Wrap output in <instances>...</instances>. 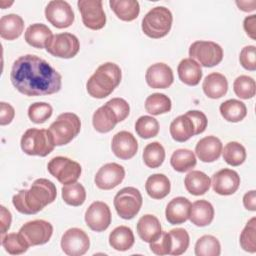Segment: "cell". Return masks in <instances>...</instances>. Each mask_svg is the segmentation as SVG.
Instances as JSON below:
<instances>
[{"mask_svg":"<svg viewBox=\"0 0 256 256\" xmlns=\"http://www.w3.org/2000/svg\"><path fill=\"white\" fill-rule=\"evenodd\" d=\"M135 238L132 230L127 226H118L109 235V244L117 251H127L134 244Z\"/></svg>","mask_w":256,"mask_h":256,"instance_id":"obj_33","label":"cell"},{"mask_svg":"<svg viewBox=\"0 0 256 256\" xmlns=\"http://www.w3.org/2000/svg\"><path fill=\"white\" fill-rule=\"evenodd\" d=\"M186 114L189 115L191 117V119L193 120V122H194L195 129H196L195 135L203 133L205 131L206 127H207V124H208V120H207L206 115L203 112L198 111V110H190V111L186 112Z\"/></svg>","mask_w":256,"mask_h":256,"instance_id":"obj_50","label":"cell"},{"mask_svg":"<svg viewBox=\"0 0 256 256\" xmlns=\"http://www.w3.org/2000/svg\"><path fill=\"white\" fill-rule=\"evenodd\" d=\"M135 131L143 139H149L155 137L159 132L158 121L151 116H141L135 123Z\"/></svg>","mask_w":256,"mask_h":256,"instance_id":"obj_42","label":"cell"},{"mask_svg":"<svg viewBox=\"0 0 256 256\" xmlns=\"http://www.w3.org/2000/svg\"><path fill=\"white\" fill-rule=\"evenodd\" d=\"M13 86L26 96L57 93L61 89V75L44 59L27 54L16 59L10 72Z\"/></svg>","mask_w":256,"mask_h":256,"instance_id":"obj_1","label":"cell"},{"mask_svg":"<svg viewBox=\"0 0 256 256\" xmlns=\"http://www.w3.org/2000/svg\"><path fill=\"white\" fill-rule=\"evenodd\" d=\"M24 29V21L17 14H7L0 19V36L6 40L20 37Z\"/></svg>","mask_w":256,"mask_h":256,"instance_id":"obj_29","label":"cell"},{"mask_svg":"<svg viewBox=\"0 0 256 256\" xmlns=\"http://www.w3.org/2000/svg\"><path fill=\"white\" fill-rule=\"evenodd\" d=\"M142 195L140 191L134 187L122 188L114 197V207L117 214L125 219L134 218L141 209Z\"/></svg>","mask_w":256,"mask_h":256,"instance_id":"obj_7","label":"cell"},{"mask_svg":"<svg viewBox=\"0 0 256 256\" xmlns=\"http://www.w3.org/2000/svg\"><path fill=\"white\" fill-rule=\"evenodd\" d=\"M109 5L116 16L123 21L135 20L140 12V5L136 0H110Z\"/></svg>","mask_w":256,"mask_h":256,"instance_id":"obj_32","label":"cell"},{"mask_svg":"<svg viewBox=\"0 0 256 256\" xmlns=\"http://www.w3.org/2000/svg\"><path fill=\"white\" fill-rule=\"evenodd\" d=\"M236 5L239 7L240 10L245 12H251L255 10L256 1H236Z\"/></svg>","mask_w":256,"mask_h":256,"instance_id":"obj_55","label":"cell"},{"mask_svg":"<svg viewBox=\"0 0 256 256\" xmlns=\"http://www.w3.org/2000/svg\"><path fill=\"white\" fill-rule=\"evenodd\" d=\"M189 56L204 67L218 65L223 59V49L213 41H195L190 45Z\"/></svg>","mask_w":256,"mask_h":256,"instance_id":"obj_9","label":"cell"},{"mask_svg":"<svg viewBox=\"0 0 256 256\" xmlns=\"http://www.w3.org/2000/svg\"><path fill=\"white\" fill-rule=\"evenodd\" d=\"M52 37V31L42 23H34L30 25L24 34L25 41L30 46L38 49L46 48Z\"/></svg>","mask_w":256,"mask_h":256,"instance_id":"obj_24","label":"cell"},{"mask_svg":"<svg viewBox=\"0 0 256 256\" xmlns=\"http://www.w3.org/2000/svg\"><path fill=\"white\" fill-rule=\"evenodd\" d=\"M15 116L14 108L6 102L0 103V124L2 126L11 123Z\"/></svg>","mask_w":256,"mask_h":256,"instance_id":"obj_51","label":"cell"},{"mask_svg":"<svg viewBox=\"0 0 256 256\" xmlns=\"http://www.w3.org/2000/svg\"><path fill=\"white\" fill-rule=\"evenodd\" d=\"M85 222L93 231H105L111 224V211L109 206L102 201L93 202L85 212Z\"/></svg>","mask_w":256,"mask_h":256,"instance_id":"obj_15","label":"cell"},{"mask_svg":"<svg viewBox=\"0 0 256 256\" xmlns=\"http://www.w3.org/2000/svg\"><path fill=\"white\" fill-rule=\"evenodd\" d=\"M222 143L216 136H206L200 139L195 147L197 157L206 163L216 161L222 153Z\"/></svg>","mask_w":256,"mask_h":256,"instance_id":"obj_20","label":"cell"},{"mask_svg":"<svg viewBox=\"0 0 256 256\" xmlns=\"http://www.w3.org/2000/svg\"><path fill=\"white\" fill-rule=\"evenodd\" d=\"M221 116L228 122H239L243 120L247 114L246 105L237 99H229L221 103L220 107Z\"/></svg>","mask_w":256,"mask_h":256,"instance_id":"obj_34","label":"cell"},{"mask_svg":"<svg viewBox=\"0 0 256 256\" xmlns=\"http://www.w3.org/2000/svg\"><path fill=\"white\" fill-rule=\"evenodd\" d=\"M147 84L154 89L168 88L174 80L172 69L165 63H155L151 65L145 75Z\"/></svg>","mask_w":256,"mask_h":256,"instance_id":"obj_19","label":"cell"},{"mask_svg":"<svg viewBox=\"0 0 256 256\" xmlns=\"http://www.w3.org/2000/svg\"><path fill=\"white\" fill-rule=\"evenodd\" d=\"M90 247V240L86 232L80 228H70L61 238L62 251L69 256L84 255Z\"/></svg>","mask_w":256,"mask_h":256,"instance_id":"obj_14","label":"cell"},{"mask_svg":"<svg viewBox=\"0 0 256 256\" xmlns=\"http://www.w3.org/2000/svg\"><path fill=\"white\" fill-rule=\"evenodd\" d=\"M19 233L30 246L43 245L50 240L53 234V226L48 221L42 219L32 220L25 223L20 228Z\"/></svg>","mask_w":256,"mask_h":256,"instance_id":"obj_13","label":"cell"},{"mask_svg":"<svg viewBox=\"0 0 256 256\" xmlns=\"http://www.w3.org/2000/svg\"><path fill=\"white\" fill-rule=\"evenodd\" d=\"M125 177V169L117 163H107L97 171L94 182L99 189L110 190L118 186Z\"/></svg>","mask_w":256,"mask_h":256,"instance_id":"obj_16","label":"cell"},{"mask_svg":"<svg viewBox=\"0 0 256 256\" xmlns=\"http://www.w3.org/2000/svg\"><path fill=\"white\" fill-rule=\"evenodd\" d=\"M77 5L85 27L100 30L105 26L106 16L101 0H79Z\"/></svg>","mask_w":256,"mask_h":256,"instance_id":"obj_11","label":"cell"},{"mask_svg":"<svg viewBox=\"0 0 256 256\" xmlns=\"http://www.w3.org/2000/svg\"><path fill=\"white\" fill-rule=\"evenodd\" d=\"M243 204L247 210H250V211L256 210V191L255 190H251L244 195Z\"/></svg>","mask_w":256,"mask_h":256,"instance_id":"obj_54","label":"cell"},{"mask_svg":"<svg viewBox=\"0 0 256 256\" xmlns=\"http://www.w3.org/2000/svg\"><path fill=\"white\" fill-rule=\"evenodd\" d=\"M57 196L55 184L45 178L36 179L30 189L20 190L12 198L16 210L22 214L32 215L54 202Z\"/></svg>","mask_w":256,"mask_h":256,"instance_id":"obj_2","label":"cell"},{"mask_svg":"<svg viewBox=\"0 0 256 256\" xmlns=\"http://www.w3.org/2000/svg\"><path fill=\"white\" fill-rule=\"evenodd\" d=\"M21 149L24 153L31 156L45 157L50 154L55 145L52 133L49 129H27L21 138Z\"/></svg>","mask_w":256,"mask_h":256,"instance_id":"obj_4","label":"cell"},{"mask_svg":"<svg viewBox=\"0 0 256 256\" xmlns=\"http://www.w3.org/2000/svg\"><path fill=\"white\" fill-rule=\"evenodd\" d=\"M62 198L64 202L71 206H80L85 202L86 191L82 184L72 183L62 187Z\"/></svg>","mask_w":256,"mask_h":256,"instance_id":"obj_40","label":"cell"},{"mask_svg":"<svg viewBox=\"0 0 256 256\" xmlns=\"http://www.w3.org/2000/svg\"><path fill=\"white\" fill-rule=\"evenodd\" d=\"M47 169L49 173L63 185L75 183L82 172L78 162L63 156L52 158L47 164Z\"/></svg>","mask_w":256,"mask_h":256,"instance_id":"obj_8","label":"cell"},{"mask_svg":"<svg viewBox=\"0 0 256 256\" xmlns=\"http://www.w3.org/2000/svg\"><path fill=\"white\" fill-rule=\"evenodd\" d=\"M239 61L243 68L249 71L256 70V54H255V46L248 45L245 46L239 55Z\"/></svg>","mask_w":256,"mask_h":256,"instance_id":"obj_48","label":"cell"},{"mask_svg":"<svg viewBox=\"0 0 256 256\" xmlns=\"http://www.w3.org/2000/svg\"><path fill=\"white\" fill-rule=\"evenodd\" d=\"M222 155L227 164L231 166H239L246 159V150L242 144L236 141H231L224 146V149H222Z\"/></svg>","mask_w":256,"mask_h":256,"instance_id":"obj_39","label":"cell"},{"mask_svg":"<svg viewBox=\"0 0 256 256\" xmlns=\"http://www.w3.org/2000/svg\"><path fill=\"white\" fill-rule=\"evenodd\" d=\"M212 187L214 192L219 195H232L234 194L240 185V176L232 169L224 168L212 176Z\"/></svg>","mask_w":256,"mask_h":256,"instance_id":"obj_17","label":"cell"},{"mask_svg":"<svg viewBox=\"0 0 256 256\" xmlns=\"http://www.w3.org/2000/svg\"><path fill=\"white\" fill-rule=\"evenodd\" d=\"M179 79L186 85L196 86L202 78L201 66L191 58H185L180 61L177 68Z\"/></svg>","mask_w":256,"mask_h":256,"instance_id":"obj_28","label":"cell"},{"mask_svg":"<svg viewBox=\"0 0 256 256\" xmlns=\"http://www.w3.org/2000/svg\"><path fill=\"white\" fill-rule=\"evenodd\" d=\"M1 244L6 252L11 255H19L26 252L29 243L20 233H9L1 237Z\"/></svg>","mask_w":256,"mask_h":256,"instance_id":"obj_37","label":"cell"},{"mask_svg":"<svg viewBox=\"0 0 256 256\" xmlns=\"http://www.w3.org/2000/svg\"><path fill=\"white\" fill-rule=\"evenodd\" d=\"M107 103L115 111L119 122H122L123 120H125L128 117L129 112H130V106L126 100H124L123 98L117 97V98H112Z\"/></svg>","mask_w":256,"mask_h":256,"instance_id":"obj_49","label":"cell"},{"mask_svg":"<svg viewBox=\"0 0 256 256\" xmlns=\"http://www.w3.org/2000/svg\"><path fill=\"white\" fill-rule=\"evenodd\" d=\"M235 94L241 99H250L255 96L256 84L255 80L247 75L238 76L233 83Z\"/></svg>","mask_w":256,"mask_h":256,"instance_id":"obj_43","label":"cell"},{"mask_svg":"<svg viewBox=\"0 0 256 256\" xmlns=\"http://www.w3.org/2000/svg\"><path fill=\"white\" fill-rule=\"evenodd\" d=\"M256 218L252 217L242 230L240 234V246L249 253H255L256 251Z\"/></svg>","mask_w":256,"mask_h":256,"instance_id":"obj_44","label":"cell"},{"mask_svg":"<svg viewBox=\"0 0 256 256\" xmlns=\"http://www.w3.org/2000/svg\"><path fill=\"white\" fill-rule=\"evenodd\" d=\"M214 218V208L207 200H197L191 204L189 219L198 227L209 225Z\"/></svg>","mask_w":256,"mask_h":256,"instance_id":"obj_26","label":"cell"},{"mask_svg":"<svg viewBox=\"0 0 256 256\" xmlns=\"http://www.w3.org/2000/svg\"><path fill=\"white\" fill-rule=\"evenodd\" d=\"M52 112L53 108L50 104L45 102H35L28 108V117L32 122L41 124L51 117Z\"/></svg>","mask_w":256,"mask_h":256,"instance_id":"obj_46","label":"cell"},{"mask_svg":"<svg viewBox=\"0 0 256 256\" xmlns=\"http://www.w3.org/2000/svg\"><path fill=\"white\" fill-rule=\"evenodd\" d=\"M186 190L195 196L205 194L211 185V179L202 171L192 170L189 172L184 179Z\"/></svg>","mask_w":256,"mask_h":256,"instance_id":"obj_30","label":"cell"},{"mask_svg":"<svg viewBox=\"0 0 256 256\" xmlns=\"http://www.w3.org/2000/svg\"><path fill=\"white\" fill-rule=\"evenodd\" d=\"M220 253V242L212 235L200 237L195 244V254L197 256H219Z\"/></svg>","mask_w":256,"mask_h":256,"instance_id":"obj_41","label":"cell"},{"mask_svg":"<svg viewBox=\"0 0 256 256\" xmlns=\"http://www.w3.org/2000/svg\"><path fill=\"white\" fill-rule=\"evenodd\" d=\"M172 247V241L169 232L162 231L160 236L153 242L150 243V250L156 255H167L170 254Z\"/></svg>","mask_w":256,"mask_h":256,"instance_id":"obj_47","label":"cell"},{"mask_svg":"<svg viewBox=\"0 0 256 256\" xmlns=\"http://www.w3.org/2000/svg\"><path fill=\"white\" fill-rule=\"evenodd\" d=\"M45 17L54 27L63 29L74 22V12L70 4L64 0L50 1L45 8Z\"/></svg>","mask_w":256,"mask_h":256,"instance_id":"obj_12","label":"cell"},{"mask_svg":"<svg viewBox=\"0 0 256 256\" xmlns=\"http://www.w3.org/2000/svg\"><path fill=\"white\" fill-rule=\"evenodd\" d=\"M197 163L196 156L189 149H177L170 158V164L177 172H186L195 167Z\"/></svg>","mask_w":256,"mask_h":256,"instance_id":"obj_35","label":"cell"},{"mask_svg":"<svg viewBox=\"0 0 256 256\" xmlns=\"http://www.w3.org/2000/svg\"><path fill=\"white\" fill-rule=\"evenodd\" d=\"M173 16L171 11L164 6L152 8L142 19V31L153 39L166 36L172 26Z\"/></svg>","mask_w":256,"mask_h":256,"instance_id":"obj_5","label":"cell"},{"mask_svg":"<svg viewBox=\"0 0 256 256\" xmlns=\"http://www.w3.org/2000/svg\"><path fill=\"white\" fill-rule=\"evenodd\" d=\"M165 159L164 147L159 142H152L145 146L143 151V161L149 168H158Z\"/></svg>","mask_w":256,"mask_h":256,"instance_id":"obj_38","label":"cell"},{"mask_svg":"<svg viewBox=\"0 0 256 256\" xmlns=\"http://www.w3.org/2000/svg\"><path fill=\"white\" fill-rule=\"evenodd\" d=\"M202 88L207 97L218 99L227 93L228 81L223 74L213 72L205 77Z\"/></svg>","mask_w":256,"mask_h":256,"instance_id":"obj_27","label":"cell"},{"mask_svg":"<svg viewBox=\"0 0 256 256\" xmlns=\"http://www.w3.org/2000/svg\"><path fill=\"white\" fill-rule=\"evenodd\" d=\"M243 27L244 30L246 32V34L253 40H255V33H256V15H251V16H247L244 19V23H243Z\"/></svg>","mask_w":256,"mask_h":256,"instance_id":"obj_52","label":"cell"},{"mask_svg":"<svg viewBox=\"0 0 256 256\" xmlns=\"http://www.w3.org/2000/svg\"><path fill=\"white\" fill-rule=\"evenodd\" d=\"M80 49V43L78 38L71 33H59L53 35L46 50L52 56L69 59L73 58Z\"/></svg>","mask_w":256,"mask_h":256,"instance_id":"obj_10","label":"cell"},{"mask_svg":"<svg viewBox=\"0 0 256 256\" xmlns=\"http://www.w3.org/2000/svg\"><path fill=\"white\" fill-rule=\"evenodd\" d=\"M161 232V224L156 216L146 214L138 220L137 233L144 242L151 243L155 241L160 236Z\"/></svg>","mask_w":256,"mask_h":256,"instance_id":"obj_25","label":"cell"},{"mask_svg":"<svg viewBox=\"0 0 256 256\" xmlns=\"http://www.w3.org/2000/svg\"><path fill=\"white\" fill-rule=\"evenodd\" d=\"M171 100L162 93H153L145 100V109L152 115H160L171 110Z\"/></svg>","mask_w":256,"mask_h":256,"instance_id":"obj_36","label":"cell"},{"mask_svg":"<svg viewBox=\"0 0 256 256\" xmlns=\"http://www.w3.org/2000/svg\"><path fill=\"white\" fill-rule=\"evenodd\" d=\"M118 122V117L115 111L107 102L99 107L92 117L93 127L99 133L110 132Z\"/></svg>","mask_w":256,"mask_h":256,"instance_id":"obj_22","label":"cell"},{"mask_svg":"<svg viewBox=\"0 0 256 256\" xmlns=\"http://www.w3.org/2000/svg\"><path fill=\"white\" fill-rule=\"evenodd\" d=\"M121 69L112 62L101 64L86 83L88 94L97 99L109 96L120 84Z\"/></svg>","mask_w":256,"mask_h":256,"instance_id":"obj_3","label":"cell"},{"mask_svg":"<svg viewBox=\"0 0 256 256\" xmlns=\"http://www.w3.org/2000/svg\"><path fill=\"white\" fill-rule=\"evenodd\" d=\"M80 130L81 121L76 114L71 112L60 114L49 127L56 146L68 144L79 134Z\"/></svg>","mask_w":256,"mask_h":256,"instance_id":"obj_6","label":"cell"},{"mask_svg":"<svg viewBox=\"0 0 256 256\" xmlns=\"http://www.w3.org/2000/svg\"><path fill=\"white\" fill-rule=\"evenodd\" d=\"M191 202L185 197L173 198L166 206L165 216L172 225L182 224L189 219Z\"/></svg>","mask_w":256,"mask_h":256,"instance_id":"obj_21","label":"cell"},{"mask_svg":"<svg viewBox=\"0 0 256 256\" xmlns=\"http://www.w3.org/2000/svg\"><path fill=\"white\" fill-rule=\"evenodd\" d=\"M196 129L193 120L186 113L176 117L170 124L171 137L177 142H185L195 135Z\"/></svg>","mask_w":256,"mask_h":256,"instance_id":"obj_23","label":"cell"},{"mask_svg":"<svg viewBox=\"0 0 256 256\" xmlns=\"http://www.w3.org/2000/svg\"><path fill=\"white\" fill-rule=\"evenodd\" d=\"M111 149L116 157L122 160H128L136 155L138 151V142L132 133L128 131H120L113 136Z\"/></svg>","mask_w":256,"mask_h":256,"instance_id":"obj_18","label":"cell"},{"mask_svg":"<svg viewBox=\"0 0 256 256\" xmlns=\"http://www.w3.org/2000/svg\"><path fill=\"white\" fill-rule=\"evenodd\" d=\"M0 208H1V237H3L6 234L7 230L10 228L12 216L10 211L7 210L3 205Z\"/></svg>","mask_w":256,"mask_h":256,"instance_id":"obj_53","label":"cell"},{"mask_svg":"<svg viewBox=\"0 0 256 256\" xmlns=\"http://www.w3.org/2000/svg\"><path fill=\"white\" fill-rule=\"evenodd\" d=\"M171 241H172V247L170 254L171 255H181L183 254L188 246H189V234L188 232L183 228H175L170 230L169 232Z\"/></svg>","mask_w":256,"mask_h":256,"instance_id":"obj_45","label":"cell"},{"mask_svg":"<svg viewBox=\"0 0 256 256\" xmlns=\"http://www.w3.org/2000/svg\"><path fill=\"white\" fill-rule=\"evenodd\" d=\"M145 189L147 194L153 199H163L166 197L171 189L170 180L164 174H153L146 180Z\"/></svg>","mask_w":256,"mask_h":256,"instance_id":"obj_31","label":"cell"}]
</instances>
